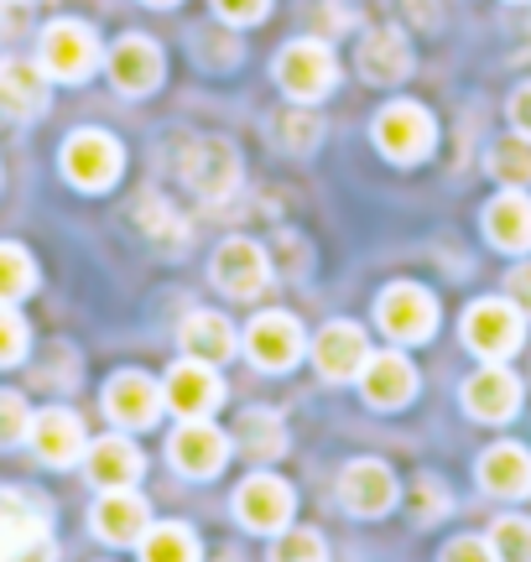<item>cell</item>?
<instances>
[{
  "label": "cell",
  "mask_w": 531,
  "mask_h": 562,
  "mask_svg": "<svg viewBox=\"0 0 531 562\" xmlns=\"http://www.w3.org/2000/svg\"><path fill=\"white\" fill-rule=\"evenodd\" d=\"M432 140H438V125H432V115L422 104L396 100L375 115V146L391 161H422L432 151Z\"/></svg>",
  "instance_id": "6"
},
{
  "label": "cell",
  "mask_w": 531,
  "mask_h": 562,
  "mask_svg": "<svg viewBox=\"0 0 531 562\" xmlns=\"http://www.w3.org/2000/svg\"><path fill=\"white\" fill-rule=\"evenodd\" d=\"M136 547H142V562H199V537L178 521H167V526L151 521V531Z\"/></svg>",
  "instance_id": "27"
},
{
  "label": "cell",
  "mask_w": 531,
  "mask_h": 562,
  "mask_svg": "<svg viewBox=\"0 0 531 562\" xmlns=\"http://www.w3.org/2000/svg\"><path fill=\"white\" fill-rule=\"evenodd\" d=\"M146 5H178V0H146Z\"/></svg>",
  "instance_id": "42"
},
{
  "label": "cell",
  "mask_w": 531,
  "mask_h": 562,
  "mask_svg": "<svg viewBox=\"0 0 531 562\" xmlns=\"http://www.w3.org/2000/svg\"><path fill=\"white\" fill-rule=\"evenodd\" d=\"M136 220H142V229L151 235V240H167V245L183 240V224L172 220V209H167L162 199H151V193H146V199L136 203Z\"/></svg>",
  "instance_id": "35"
},
{
  "label": "cell",
  "mask_w": 531,
  "mask_h": 562,
  "mask_svg": "<svg viewBox=\"0 0 531 562\" xmlns=\"http://www.w3.org/2000/svg\"><path fill=\"white\" fill-rule=\"evenodd\" d=\"M83 469H89V480L100 484V490H131V484L142 480V448L131 438H100L83 448Z\"/></svg>",
  "instance_id": "22"
},
{
  "label": "cell",
  "mask_w": 531,
  "mask_h": 562,
  "mask_svg": "<svg viewBox=\"0 0 531 562\" xmlns=\"http://www.w3.org/2000/svg\"><path fill=\"white\" fill-rule=\"evenodd\" d=\"M240 448H246L250 459H276L286 453V427L276 412H240Z\"/></svg>",
  "instance_id": "28"
},
{
  "label": "cell",
  "mask_w": 531,
  "mask_h": 562,
  "mask_svg": "<svg viewBox=\"0 0 531 562\" xmlns=\"http://www.w3.org/2000/svg\"><path fill=\"white\" fill-rule=\"evenodd\" d=\"M490 178H500L506 188H527L531 182V136H506L490 146Z\"/></svg>",
  "instance_id": "29"
},
{
  "label": "cell",
  "mask_w": 531,
  "mask_h": 562,
  "mask_svg": "<svg viewBox=\"0 0 531 562\" xmlns=\"http://www.w3.org/2000/svg\"><path fill=\"white\" fill-rule=\"evenodd\" d=\"M276 83H282L297 104L324 100L328 89L339 83V63L328 53V42L303 37V42H292V47H282V58H276Z\"/></svg>",
  "instance_id": "4"
},
{
  "label": "cell",
  "mask_w": 531,
  "mask_h": 562,
  "mask_svg": "<svg viewBox=\"0 0 531 562\" xmlns=\"http://www.w3.org/2000/svg\"><path fill=\"white\" fill-rule=\"evenodd\" d=\"M396 474H391L381 459H354L339 474V501H344V510H354V516H386L391 505H396Z\"/></svg>",
  "instance_id": "15"
},
{
  "label": "cell",
  "mask_w": 531,
  "mask_h": 562,
  "mask_svg": "<svg viewBox=\"0 0 531 562\" xmlns=\"http://www.w3.org/2000/svg\"><path fill=\"white\" fill-rule=\"evenodd\" d=\"M370 360V339L360 323H324V334L313 339V364L324 381H360Z\"/></svg>",
  "instance_id": "10"
},
{
  "label": "cell",
  "mask_w": 531,
  "mask_h": 562,
  "mask_svg": "<svg viewBox=\"0 0 531 562\" xmlns=\"http://www.w3.org/2000/svg\"><path fill=\"white\" fill-rule=\"evenodd\" d=\"M183 182L204 203H225L229 193L240 188V157H235V146L219 136L193 140L183 151Z\"/></svg>",
  "instance_id": "5"
},
{
  "label": "cell",
  "mask_w": 531,
  "mask_h": 562,
  "mask_svg": "<svg viewBox=\"0 0 531 562\" xmlns=\"http://www.w3.org/2000/svg\"><path fill=\"white\" fill-rule=\"evenodd\" d=\"M37 286V266L21 245H0V302H21Z\"/></svg>",
  "instance_id": "30"
},
{
  "label": "cell",
  "mask_w": 531,
  "mask_h": 562,
  "mask_svg": "<svg viewBox=\"0 0 531 562\" xmlns=\"http://www.w3.org/2000/svg\"><path fill=\"white\" fill-rule=\"evenodd\" d=\"M110 83L121 94H151L162 83V53L146 37H121L110 47Z\"/></svg>",
  "instance_id": "19"
},
{
  "label": "cell",
  "mask_w": 531,
  "mask_h": 562,
  "mask_svg": "<svg viewBox=\"0 0 531 562\" xmlns=\"http://www.w3.org/2000/svg\"><path fill=\"white\" fill-rule=\"evenodd\" d=\"M485 235L500 250H531V199L521 188H506L500 199L485 209Z\"/></svg>",
  "instance_id": "26"
},
{
  "label": "cell",
  "mask_w": 531,
  "mask_h": 562,
  "mask_svg": "<svg viewBox=\"0 0 531 562\" xmlns=\"http://www.w3.org/2000/svg\"><path fill=\"white\" fill-rule=\"evenodd\" d=\"M225 459H229V438L208 417H188L183 427L172 432V463L183 469L188 480H208V474H219Z\"/></svg>",
  "instance_id": "13"
},
{
  "label": "cell",
  "mask_w": 531,
  "mask_h": 562,
  "mask_svg": "<svg viewBox=\"0 0 531 562\" xmlns=\"http://www.w3.org/2000/svg\"><path fill=\"white\" fill-rule=\"evenodd\" d=\"M32 448H37V459L53 463V469L83 459L89 442H83L79 412H68V406H47V412H37V417H32Z\"/></svg>",
  "instance_id": "18"
},
{
  "label": "cell",
  "mask_w": 531,
  "mask_h": 562,
  "mask_svg": "<svg viewBox=\"0 0 531 562\" xmlns=\"http://www.w3.org/2000/svg\"><path fill=\"white\" fill-rule=\"evenodd\" d=\"M375 318H381V328H386L396 344H422V339H432V328H438V302H432V292H422V286L396 281V286L381 292Z\"/></svg>",
  "instance_id": "7"
},
{
  "label": "cell",
  "mask_w": 531,
  "mask_h": 562,
  "mask_svg": "<svg viewBox=\"0 0 531 562\" xmlns=\"http://www.w3.org/2000/svg\"><path fill=\"white\" fill-rule=\"evenodd\" d=\"M214 281H219V292L229 297H261L266 281H271V261H266V250L256 240H225L214 250Z\"/></svg>",
  "instance_id": "14"
},
{
  "label": "cell",
  "mask_w": 531,
  "mask_h": 562,
  "mask_svg": "<svg viewBox=\"0 0 531 562\" xmlns=\"http://www.w3.org/2000/svg\"><path fill=\"white\" fill-rule=\"evenodd\" d=\"M506 297H511L521 313H531V261H521L511 277H506Z\"/></svg>",
  "instance_id": "40"
},
{
  "label": "cell",
  "mask_w": 531,
  "mask_h": 562,
  "mask_svg": "<svg viewBox=\"0 0 531 562\" xmlns=\"http://www.w3.org/2000/svg\"><path fill=\"white\" fill-rule=\"evenodd\" d=\"M26 355V323L11 302H0V364H16Z\"/></svg>",
  "instance_id": "36"
},
{
  "label": "cell",
  "mask_w": 531,
  "mask_h": 562,
  "mask_svg": "<svg viewBox=\"0 0 531 562\" xmlns=\"http://www.w3.org/2000/svg\"><path fill=\"white\" fill-rule=\"evenodd\" d=\"M303 323L292 318V313H261V318H250L246 328V355L261 370H292V364L303 360Z\"/></svg>",
  "instance_id": "8"
},
{
  "label": "cell",
  "mask_w": 531,
  "mask_h": 562,
  "mask_svg": "<svg viewBox=\"0 0 531 562\" xmlns=\"http://www.w3.org/2000/svg\"><path fill=\"white\" fill-rule=\"evenodd\" d=\"M292 510H297V501H292V490H286L276 474H256V480H246L240 490H235V516L250 526V531H286V521H292Z\"/></svg>",
  "instance_id": "12"
},
{
  "label": "cell",
  "mask_w": 531,
  "mask_h": 562,
  "mask_svg": "<svg viewBox=\"0 0 531 562\" xmlns=\"http://www.w3.org/2000/svg\"><path fill=\"white\" fill-rule=\"evenodd\" d=\"M266 5L271 0H214V11L229 21V26H256L266 16Z\"/></svg>",
  "instance_id": "38"
},
{
  "label": "cell",
  "mask_w": 531,
  "mask_h": 562,
  "mask_svg": "<svg viewBox=\"0 0 531 562\" xmlns=\"http://www.w3.org/2000/svg\"><path fill=\"white\" fill-rule=\"evenodd\" d=\"M360 391H365L370 406L396 412L417 396V370L407 364V355H370L365 370H360Z\"/></svg>",
  "instance_id": "20"
},
{
  "label": "cell",
  "mask_w": 531,
  "mask_h": 562,
  "mask_svg": "<svg viewBox=\"0 0 531 562\" xmlns=\"http://www.w3.org/2000/svg\"><path fill=\"white\" fill-rule=\"evenodd\" d=\"M360 74L370 83H402L411 74V47L396 26H375L360 42Z\"/></svg>",
  "instance_id": "24"
},
{
  "label": "cell",
  "mask_w": 531,
  "mask_h": 562,
  "mask_svg": "<svg viewBox=\"0 0 531 562\" xmlns=\"http://www.w3.org/2000/svg\"><path fill=\"white\" fill-rule=\"evenodd\" d=\"M162 396L183 422L188 417H208L214 406L225 402V381H219L214 364H204V360H178L172 370H167Z\"/></svg>",
  "instance_id": "9"
},
{
  "label": "cell",
  "mask_w": 531,
  "mask_h": 562,
  "mask_svg": "<svg viewBox=\"0 0 531 562\" xmlns=\"http://www.w3.org/2000/svg\"><path fill=\"white\" fill-rule=\"evenodd\" d=\"M407 510L417 516V521L428 526V521H443L453 510V495H449V484L438 480V474H422V480H411L407 490Z\"/></svg>",
  "instance_id": "32"
},
{
  "label": "cell",
  "mask_w": 531,
  "mask_h": 562,
  "mask_svg": "<svg viewBox=\"0 0 531 562\" xmlns=\"http://www.w3.org/2000/svg\"><path fill=\"white\" fill-rule=\"evenodd\" d=\"M21 438H32V406L16 391H0V448H16Z\"/></svg>",
  "instance_id": "34"
},
{
  "label": "cell",
  "mask_w": 531,
  "mask_h": 562,
  "mask_svg": "<svg viewBox=\"0 0 531 562\" xmlns=\"http://www.w3.org/2000/svg\"><path fill=\"white\" fill-rule=\"evenodd\" d=\"M495 562H531V516H500L490 526Z\"/></svg>",
  "instance_id": "31"
},
{
  "label": "cell",
  "mask_w": 531,
  "mask_h": 562,
  "mask_svg": "<svg viewBox=\"0 0 531 562\" xmlns=\"http://www.w3.org/2000/svg\"><path fill=\"white\" fill-rule=\"evenodd\" d=\"M271 562H328V547L318 531L307 526H286L282 537L271 542Z\"/></svg>",
  "instance_id": "33"
},
{
  "label": "cell",
  "mask_w": 531,
  "mask_h": 562,
  "mask_svg": "<svg viewBox=\"0 0 531 562\" xmlns=\"http://www.w3.org/2000/svg\"><path fill=\"white\" fill-rule=\"evenodd\" d=\"M438 562H495V552H490V542H479V537H459V542L443 547Z\"/></svg>",
  "instance_id": "39"
},
{
  "label": "cell",
  "mask_w": 531,
  "mask_h": 562,
  "mask_svg": "<svg viewBox=\"0 0 531 562\" xmlns=\"http://www.w3.org/2000/svg\"><path fill=\"white\" fill-rule=\"evenodd\" d=\"M162 406H167L162 385L142 375V370H121L115 381L104 385V412H110L115 427H151L162 417Z\"/></svg>",
  "instance_id": "11"
},
{
  "label": "cell",
  "mask_w": 531,
  "mask_h": 562,
  "mask_svg": "<svg viewBox=\"0 0 531 562\" xmlns=\"http://www.w3.org/2000/svg\"><path fill=\"white\" fill-rule=\"evenodd\" d=\"M37 63L47 79L63 83H83L100 68V37L83 26V21H53L37 42Z\"/></svg>",
  "instance_id": "1"
},
{
  "label": "cell",
  "mask_w": 531,
  "mask_h": 562,
  "mask_svg": "<svg viewBox=\"0 0 531 562\" xmlns=\"http://www.w3.org/2000/svg\"><path fill=\"white\" fill-rule=\"evenodd\" d=\"M121 167H125L121 140L104 136V131H74L63 140V178L83 188V193H104L110 182L121 178Z\"/></svg>",
  "instance_id": "2"
},
{
  "label": "cell",
  "mask_w": 531,
  "mask_h": 562,
  "mask_svg": "<svg viewBox=\"0 0 531 562\" xmlns=\"http://www.w3.org/2000/svg\"><path fill=\"white\" fill-rule=\"evenodd\" d=\"M183 355L188 360H204V364H225L235 360V349H240V334H235V323L225 313H188L183 318Z\"/></svg>",
  "instance_id": "23"
},
{
  "label": "cell",
  "mask_w": 531,
  "mask_h": 562,
  "mask_svg": "<svg viewBox=\"0 0 531 562\" xmlns=\"http://www.w3.org/2000/svg\"><path fill=\"white\" fill-rule=\"evenodd\" d=\"M0 110L11 121H37L47 110V74H42V63H26V58L0 63Z\"/></svg>",
  "instance_id": "21"
},
{
  "label": "cell",
  "mask_w": 531,
  "mask_h": 562,
  "mask_svg": "<svg viewBox=\"0 0 531 562\" xmlns=\"http://www.w3.org/2000/svg\"><path fill=\"white\" fill-rule=\"evenodd\" d=\"M521 318L527 313L511 297L474 302L470 313H464V344H470L474 355H485V360H511L516 349H521V334H527Z\"/></svg>",
  "instance_id": "3"
},
{
  "label": "cell",
  "mask_w": 531,
  "mask_h": 562,
  "mask_svg": "<svg viewBox=\"0 0 531 562\" xmlns=\"http://www.w3.org/2000/svg\"><path fill=\"white\" fill-rule=\"evenodd\" d=\"M511 125L521 131V136H531V83H521L511 94Z\"/></svg>",
  "instance_id": "41"
},
{
  "label": "cell",
  "mask_w": 531,
  "mask_h": 562,
  "mask_svg": "<svg viewBox=\"0 0 531 562\" xmlns=\"http://www.w3.org/2000/svg\"><path fill=\"white\" fill-rule=\"evenodd\" d=\"M464 406L479 422H511L521 412V381L500 360H490L485 370H474L464 381Z\"/></svg>",
  "instance_id": "17"
},
{
  "label": "cell",
  "mask_w": 531,
  "mask_h": 562,
  "mask_svg": "<svg viewBox=\"0 0 531 562\" xmlns=\"http://www.w3.org/2000/svg\"><path fill=\"white\" fill-rule=\"evenodd\" d=\"M479 484L500 495V501H521L531 495V453L516 442H495L490 453L479 459Z\"/></svg>",
  "instance_id": "25"
},
{
  "label": "cell",
  "mask_w": 531,
  "mask_h": 562,
  "mask_svg": "<svg viewBox=\"0 0 531 562\" xmlns=\"http://www.w3.org/2000/svg\"><path fill=\"white\" fill-rule=\"evenodd\" d=\"M151 531V505L136 490H104L94 505V537L110 547H136Z\"/></svg>",
  "instance_id": "16"
},
{
  "label": "cell",
  "mask_w": 531,
  "mask_h": 562,
  "mask_svg": "<svg viewBox=\"0 0 531 562\" xmlns=\"http://www.w3.org/2000/svg\"><path fill=\"white\" fill-rule=\"evenodd\" d=\"M276 131H282V140L292 151H307V146H318V136H324V125L313 121V115H286Z\"/></svg>",
  "instance_id": "37"
}]
</instances>
